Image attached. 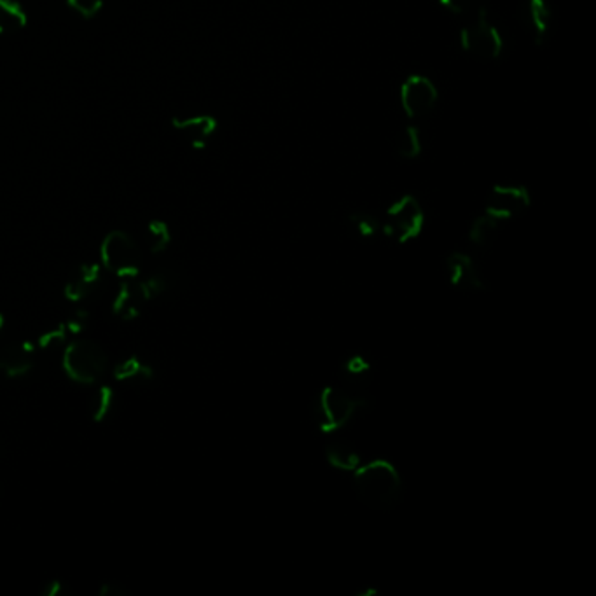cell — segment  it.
<instances>
[{"instance_id":"2e32d148","label":"cell","mask_w":596,"mask_h":596,"mask_svg":"<svg viewBox=\"0 0 596 596\" xmlns=\"http://www.w3.org/2000/svg\"><path fill=\"white\" fill-rule=\"evenodd\" d=\"M501 226H504V225H501L497 219L490 217L488 214H483V216L476 217L474 223L470 225L469 238L474 245L486 247L497 238V233L501 230Z\"/></svg>"},{"instance_id":"5bb4252c","label":"cell","mask_w":596,"mask_h":596,"mask_svg":"<svg viewBox=\"0 0 596 596\" xmlns=\"http://www.w3.org/2000/svg\"><path fill=\"white\" fill-rule=\"evenodd\" d=\"M34 347L30 343L7 345L0 350V369L11 376H25L34 367Z\"/></svg>"},{"instance_id":"7402d4cb","label":"cell","mask_w":596,"mask_h":596,"mask_svg":"<svg viewBox=\"0 0 596 596\" xmlns=\"http://www.w3.org/2000/svg\"><path fill=\"white\" fill-rule=\"evenodd\" d=\"M350 225L361 238H372L381 231V223L374 216L366 214V212L354 214L350 217Z\"/></svg>"},{"instance_id":"52a82bcc","label":"cell","mask_w":596,"mask_h":596,"mask_svg":"<svg viewBox=\"0 0 596 596\" xmlns=\"http://www.w3.org/2000/svg\"><path fill=\"white\" fill-rule=\"evenodd\" d=\"M530 192L519 184H501L495 185L486 200L485 214L497 219L501 225L519 217L530 207Z\"/></svg>"},{"instance_id":"30bf717a","label":"cell","mask_w":596,"mask_h":596,"mask_svg":"<svg viewBox=\"0 0 596 596\" xmlns=\"http://www.w3.org/2000/svg\"><path fill=\"white\" fill-rule=\"evenodd\" d=\"M174 130L194 149H203L217 130V119L208 114L174 118Z\"/></svg>"},{"instance_id":"83f0119b","label":"cell","mask_w":596,"mask_h":596,"mask_svg":"<svg viewBox=\"0 0 596 596\" xmlns=\"http://www.w3.org/2000/svg\"><path fill=\"white\" fill-rule=\"evenodd\" d=\"M125 593V590H121L118 584H112V583H107L102 586L100 590V595L103 596H119Z\"/></svg>"},{"instance_id":"5b68a950","label":"cell","mask_w":596,"mask_h":596,"mask_svg":"<svg viewBox=\"0 0 596 596\" xmlns=\"http://www.w3.org/2000/svg\"><path fill=\"white\" fill-rule=\"evenodd\" d=\"M364 406V401L352 397L338 388L325 387L322 388L315 404L317 423L327 434L338 432L345 429Z\"/></svg>"},{"instance_id":"f546056e","label":"cell","mask_w":596,"mask_h":596,"mask_svg":"<svg viewBox=\"0 0 596 596\" xmlns=\"http://www.w3.org/2000/svg\"><path fill=\"white\" fill-rule=\"evenodd\" d=\"M2 327H4V317L0 315V329H2Z\"/></svg>"},{"instance_id":"d6986e66","label":"cell","mask_w":596,"mask_h":596,"mask_svg":"<svg viewBox=\"0 0 596 596\" xmlns=\"http://www.w3.org/2000/svg\"><path fill=\"white\" fill-rule=\"evenodd\" d=\"M325 459H327L331 467H334L338 470H348V472H354L363 463L359 453H355L348 446H339V445L329 446L325 450Z\"/></svg>"},{"instance_id":"d4e9b609","label":"cell","mask_w":596,"mask_h":596,"mask_svg":"<svg viewBox=\"0 0 596 596\" xmlns=\"http://www.w3.org/2000/svg\"><path fill=\"white\" fill-rule=\"evenodd\" d=\"M67 338H69V329H67L65 322H61V323H58L54 329L46 331V332L39 338V347L45 348V350H47V348H54V347L63 345V343L67 341Z\"/></svg>"},{"instance_id":"cb8c5ba5","label":"cell","mask_w":596,"mask_h":596,"mask_svg":"<svg viewBox=\"0 0 596 596\" xmlns=\"http://www.w3.org/2000/svg\"><path fill=\"white\" fill-rule=\"evenodd\" d=\"M69 9L85 20H93L103 7V0H65Z\"/></svg>"},{"instance_id":"e0dca14e","label":"cell","mask_w":596,"mask_h":596,"mask_svg":"<svg viewBox=\"0 0 596 596\" xmlns=\"http://www.w3.org/2000/svg\"><path fill=\"white\" fill-rule=\"evenodd\" d=\"M154 376L152 367L138 357H128L114 367V378L118 381H145Z\"/></svg>"},{"instance_id":"8992f818","label":"cell","mask_w":596,"mask_h":596,"mask_svg":"<svg viewBox=\"0 0 596 596\" xmlns=\"http://www.w3.org/2000/svg\"><path fill=\"white\" fill-rule=\"evenodd\" d=\"M423 226L425 212L420 201L408 194L387 208V223L381 225V231L399 243H408L420 236Z\"/></svg>"},{"instance_id":"f1b7e54d","label":"cell","mask_w":596,"mask_h":596,"mask_svg":"<svg viewBox=\"0 0 596 596\" xmlns=\"http://www.w3.org/2000/svg\"><path fill=\"white\" fill-rule=\"evenodd\" d=\"M61 590H63V586H61V583H60V581H51V583H47L46 586H45V590H43V595L58 596L60 593H61Z\"/></svg>"},{"instance_id":"484cf974","label":"cell","mask_w":596,"mask_h":596,"mask_svg":"<svg viewBox=\"0 0 596 596\" xmlns=\"http://www.w3.org/2000/svg\"><path fill=\"white\" fill-rule=\"evenodd\" d=\"M88 321H90V314L88 312H85V310L76 312L70 321L65 322V325L69 329V334H79V332H83V329L88 325Z\"/></svg>"},{"instance_id":"7c38bea8","label":"cell","mask_w":596,"mask_h":596,"mask_svg":"<svg viewBox=\"0 0 596 596\" xmlns=\"http://www.w3.org/2000/svg\"><path fill=\"white\" fill-rule=\"evenodd\" d=\"M102 283H103L102 266L100 265H83L79 266L76 275L67 282L65 298L74 303L85 301L92 298L93 294H96L98 289H102Z\"/></svg>"},{"instance_id":"ba28073f","label":"cell","mask_w":596,"mask_h":596,"mask_svg":"<svg viewBox=\"0 0 596 596\" xmlns=\"http://www.w3.org/2000/svg\"><path fill=\"white\" fill-rule=\"evenodd\" d=\"M439 100V90L432 79L421 74L408 76L401 85V107L410 119L429 116Z\"/></svg>"},{"instance_id":"603a6c76","label":"cell","mask_w":596,"mask_h":596,"mask_svg":"<svg viewBox=\"0 0 596 596\" xmlns=\"http://www.w3.org/2000/svg\"><path fill=\"white\" fill-rule=\"evenodd\" d=\"M140 287L143 290V296L147 301L161 296L168 287H170V278L163 274H154V275L147 276L143 280H140Z\"/></svg>"},{"instance_id":"ffe728a7","label":"cell","mask_w":596,"mask_h":596,"mask_svg":"<svg viewBox=\"0 0 596 596\" xmlns=\"http://www.w3.org/2000/svg\"><path fill=\"white\" fill-rule=\"evenodd\" d=\"M172 241V233L167 223L151 221L147 226V245L152 252H163Z\"/></svg>"},{"instance_id":"9a60e30c","label":"cell","mask_w":596,"mask_h":596,"mask_svg":"<svg viewBox=\"0 0 596 596\" xmlns=\"http://www.w3.org/2000/svg\"><path fill=\"white\" fill-rule=\"evenodd\" d=\"M27 21V11L18 0H0V36L20 32Z\"/></svg>"},{"instance_id":"3957f363","label":"cell","mask_w":596,"mask_h":596,"mask_svg":"<svg viewBox=\"0 0 596 596\" xmlns=\"http://www.w3.org/2000/svg\"><path fill=\"white\" fill-rule=\"evenodd\" d=\"M100 257L107 272L121 278H135L142 268V250L125 231H110L103 238Z\"/></svg>"},{"instance_id":"9c48e42d","label":"cell","mask_w":596,"mask_h":596,"mask_svg":"<svg viewBox=\"0 0 596 596\" xmlns=\"http://www.w3.org/2000/svg\"><path fill=\"white\" fill-rule=\"evenodd\" d=\"M521 20L528 36L537 45H543L554 29V5L551 0H523Z\"/></svg>"},{"instance_id":"4316f807","label":"cell","mask_w":596,"mask_h":596,"mask_svg":"<svg viewBox=\"0 0 596 596\" xmlns=\"http://www.w3.org/2000/svg\"><path fill=\"white\" fill-rule=\"evenodd\" d=\"M369 369H371L369 363H367L366 359H363V357H350V359H347V363H345V372L350 374V376H361V374H366Z\"/></svg>"},{"instance_id":"6da1fadb","label":"cell","mask_w":596,"mask_h":596,"mask_svg":"<svg viewBox=\"0 0 596 596\" xmlns=\"http://www.w3.org/2000/svg\"><path fill=\"white\" fill-rule=\"evenodd\" d=\"M439 4L457 21L460 45L467 54L481 61L501 58L504 39L483 0H439Z\"/></svg>"},{"instance_id":"ac0fdd59","label":"cell","mask_w":596,"mask_h":596,"mask_svg":"<svg viewBox=\"0 0 596 596\" xmlns=\"http://www.w3.org/2000/svg\"><path fill=\"white\" fill-rule=\"evenodd\" d=\"M423 151L421 134L416 127H406L396 140V152L401 159L412 161L416 159Z\"/></svg>"},{"instance_id":"4fadbf2b","label":"cell","mask_w":596,"mask_h":596,"mask_svg":"<svg viewBox=\"0 0 596 596\" xmlns=\"http://www.w3.org/2000/svg\"><path fill=\"white\" fill-rule=\"evenodd\" d=\"M143 303H147L145 296H143V290L140 287V280H135V278H127L116 298H114V305H112V310L118 317L125 319V321H132V319H137L142 312V306Z\"/></svg>"},{"instance_id":"44dd1931","label":"cell","mask_w":596,"mask_h":596,"mask_svg":"<svg viewBox=\"0 0 596 596\" xmlns=\"http://www.w3.org/2000/svg\"><path fill=\"white\" fill-rule=\"evenodd\" d=\"M114 401H116V392L107 385L100 387L93 401V420L103 421L109 414L112 413Z\"/></svg>"},{"instance_id":"7a4b0ae2","label":"cell","mask_w":596,"mask_h":596,"mask_svg":"<svg viewBox=\"0 0 596 596\" xmlns=\"http://www.w3.org/2000/svg\"><path fill=\"white\" fill-rule=\"evenodd\" d=\"M354 488L363 504L374 510H390L403 497V479L396 465L376 459L354 470Z\"/></svg>"},{"instance_id":"277c9868","label":"cell","mask_w":596,"mask_h":596,"mask_svg":"<svg viewBox=\"0 0 596 596\" xmlns=\"http://www.w3.org/2000/svg\"><path fill=\"white\" fill-rule=\"evenodd\" d=\"M109 367L103 348L93 341H74L63 352V369L78 383H96Z\"/></svg>"},{"instance_id":"8fae6325","label":"cell","mask_w":596,"mask_h":596,"mask_svg":"<svg viewBox=\"0 0 596 596\" xmlns=\"http://www.w3.org/2000/svg\"><path fill=\"white\" fill-rule=\"evenodd\" d=\"M446 268H448V275H450V282L453 287H457L460 290H467V292L485 290L486 282L470 256L463 252L452 254L448 257Z\"/></svg>"}]
</instances>
